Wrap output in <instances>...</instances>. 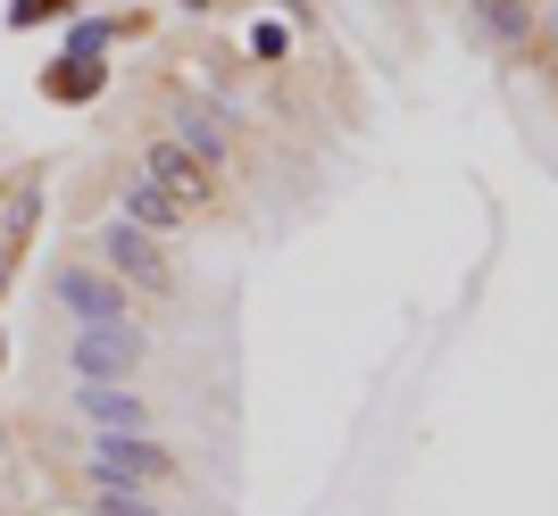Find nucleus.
I'll return each instance as SVG.
<instances>
[{
  "label": "nucleus",
  "mask_w": 558,
  "mask_h": 516,
  "mask_svg": "<svg viewBox=\"0 0 558 516\" xmlns=\"http://www.w3.org/2000/svg\"><path fill=\"white\" fill-rule=\"evenodd\" d=\"M175 467L159 442H142V433H93V483L100 492H142V483H159Z\"/></svg>",
  "instance_id": "1"
},
{
  "label": "nucleus",
  "mask_w": 558,
  "mask_h": 516,
  "mask_svg": "<svg viewBox=\"0 0 558 516\" xmlns=\"http://www.w3.org/2000/svg\"><path fill=\"white\" fill-rule=\"evenodd\" d=\"M134 367H142L134 325H84V333H75V376H84V383H125Z\"/></svg>",
  "instance_id": "2"
},
{
  "label": "nucleus",
  "mask_w": 558,
  "mask_h": 516,
  "mask_svg": "<svg viewBox=\"0 0 558 516\" xmlns=\"http://www.w3.org/2000/svg\"><path fill=\"white\" fill-rule=\"evenodd\" d=\"M150 184H159L175 209H209V200H217L209 159H192L184 142H150Z\"/></svg>",
  "instance_id": "3"
},
{
  "label": "nucleus",
  "mask_w": 558,
  "mask_h": 516,
  "mask_svg": "<svg viewBox=\"0 0 558 516\" xmlns=\"http://www.w3.org/2000/svg\"><path fill=\"white\" fill-rule=\"evenodd\" d=\"M75 417L93 425V433H142V417H150V408H142L125 383H84V392H75Z\"/></svg>",
  "instance_id": "4"
},
{
  "label": "nucleus",
  "mask_w": 558,
  "mask_h": 516,
  "mask_svg": "<svg viewBox=\"0 0 558 516\" xmlns=\"http://www.w3.org/2000/svg\"><path fill=\"white\" fill-rule=\"evenodd\" d=\"M100 250H109L134 283H150V292L167 283V258L150 250V234H142V225H125V217H117V225H100Z\"/></svg>",
  "instance_id": "5"
},
{
  "label": "nucleus",
  "mask_w": 558,
  "mask_h": 516,
  "mask_svg": "<svg viewBox=\"0 0 558 516\" xmlns=\"http://www.w3.org/2000/svg\"><path fill=\"white\" fill-rule=\"evenodd\" d=\"M59 300H68L84 325H117V283H100L93 267H59Z\"/></svg>",
  "instance_id": "6"
},
{
  "label": "nucleus",
  "mask_w": 558,
  "mask_h": 516,
  "mask_svg": "<svg viewBox=\"0 0 558 516\" xmlns=\"http://www.w3.org/2000/svg\"><path fill=\"white\" fill-rule=\"evenodd\" d=\"M175 217H184V209H175V200H167V192L150 184V175H142V184L125 192V225H142V234H150V225H175Z\"/></svg>",
  "instance_id": "7"
},
{
  "label": "nucleus",
  "mask_w": 558,
  "mask_h": 516,
  "mask_svg": "<svg viewBox=\"0 0 558 516\" xmlns=\"http://www.w3.org/2000/svg\"><path fill=\"white\" fill-rule=\"evenodd\" d=\"M184 150L192 159H226V125H217L209 109H184Z\"/></svg>",
  "instance_id": "8"
},
{
  "label": "nucleus",
  "mask_w": 558,
  "mask_h": 516,
  "mask_svg": "<svg viewBox=\"0 0 558 516\" xmlns=\"http://www.w3.org/2000/svg\"><path fill=\"white\" fill-rule=\"evenodd\" d=\"M93 84H100V67H93V59H59V75H50V93H59V100H84Z\"/></svg>",
  "instance_id": "9"
},
{
  "label": "nucleus",
  "mask_w": 558,
  "mask_h": 516,
  "mask_svg": "<svg viewBox=\"0 0 558 516\" xmlns=\"http://www.w3.org/2000/svg\"><path fill=\"white\" fill-rule=\"evenodd\" d=\"M93 516H159V508H150V500H134V492H100Z\"/></svg>",
  "instance_id": "10"
},
{
  "label": "nucleus",
  "mask_w": 558,
  "mask_h": 516,
  "mask_svg": "<svg viewBox=\"0 0 558 516\" xmlns=\"http://www.w3.org/2000/svg\"><path fill=\"white\" fill-rule=\"evenodd\" d=\"M59 0H17V25H34V17H50Z\"/></svg>",
  "instance_id": "11"
},
{
  "label": "nucleus",
  "mask_w": 558,
  "mask_h": 516,
  "mask_svg": "<svg viewBox=\"0 0 558 516\" xmlns=\"http://www.w3.org/2000/svg\"><path fill=\"white\" fill-rule=\"evenodd\" d=\"M0 292H9V250H0Z\"/></svg>",
  "instance_id": "12"
},
{
  "label": "nucleus",
  "mask_w": 558,
  "mask_h": 516,
  "mask_svg": "<svg viewBox=\"0 0 558 516\" xmlns=\"http://www.w3.org/2000/svg\"><path fill=\"white\" fill-rule=\"evenodd\" d=\"M184 9H217V0H184Z\"/></svg>",
  "instance_id": "13"
},
{
  "label": "nucleus",
  "mask_w": 558,
  "mask_h": 516,
  "mask_svg": "<svg viewBox=\"0 0 558 516\" xmlns=\"http://www.w3.org/2000/svg\"><path fill=\"white\" fill-rule=\"evenodd\" d=\"M292 9H301V0H292Z\"/></svg>",
  "instance_id": "14"
}]
</instances>
